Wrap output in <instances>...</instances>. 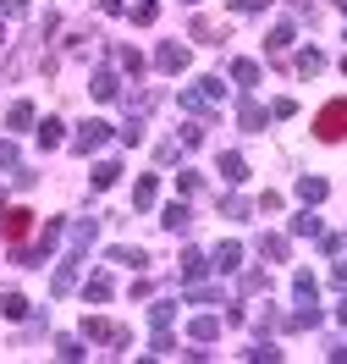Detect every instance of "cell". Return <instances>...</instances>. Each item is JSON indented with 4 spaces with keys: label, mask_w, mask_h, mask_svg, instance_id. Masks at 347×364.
Instances as JSON below:
<instances>
[{
    "label": "cell",
    "mask_w": 347,
    "mask_h": 364,
    "mask_svg": "<svg viewBox=\"0 0 347 364\" xmlns=\"http://www.w3.org/2000/svg\"><path fill=\"white\" fill-rule=\"evenodd\" d=\"M320 138H347V100L320 111Z\"/></svg>",
    "instance_id": "obj_1"
}]
</instances>
